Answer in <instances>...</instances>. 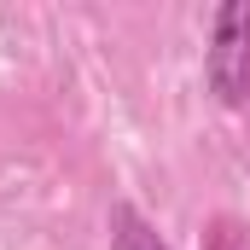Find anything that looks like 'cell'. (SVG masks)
<instances>
[{
    "instance_id": "cell-1",
    "label": "cell",
    "mask_w": 250,
    "mask_h": 250,
    "mask_svg": "<svg viewBox=\"0 0 250 250\" xmlns=\"http://www.w3.org/2000/svg\"><path fill=\"white\" fill-rule=\"evenodd\" d=\"M204 82L221 105H250V0H221L209 12V47H204Z\"/></svg>"
},
{
    "instance_id": "cell-2",
    "label": "cell",
    "mask_w": 250,
    "mask_h": 250,
    "mask_svg": "<svg viewBox=\"0 0 250 250\" xmlns=\"http://www.w3.org/2000/svg\"><path fill=\"white\" fill-rule=\"evenodd\" d=\"M105 233H111V250H169V239H163V233L140 215V204H128V198H117V204H111Z\"/></svg>"
}]
</instances>
